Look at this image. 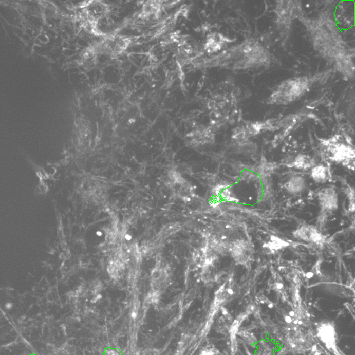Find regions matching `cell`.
I'll return each instance as SVG.
<instances>
[{"label": "cell", "mask_w": 355, "mask_h": 355, "mask_svg": "<svg viewBox=\"0 0 355 355\" xmlns=\"http://www.w3.org/2000/svg\"><path fill=\"white\" fill-rule=\"evenodd\" d=\"M285 188L290 193L297 194L302 192L305 189V181L304 178L295 176L291 178L287 183H286Z\"/></svg>", "instance_id": "6"}, {"label": "cell", "mask_w": 355, "mask_h": 355, "mask_svg": "<svg viewBox=\"0 0 355 355\" xmlns=\"http://www.w3.org/2000/svg\"><path fill=\"white\" fill-rule=\"evenodd\" d=\"M200 355H215L211 350H206L202 352Z\"/></svg>", "instance_id": "9"}, {"label": "cell", "mask_w": 355, "mask_h": 355, "mask_svg": "<svg viewBox=\"0 0 355 355\" xmlns=\"http://www.w3.org/2000/svg\"><path fill=\"white\" fill-rule=\"evenodd\" d=\"M288 245L289 244L286 243V241L282 240L279 238L272 236L271 237V240L267 243L265 247L271 251V252H275V251L279 250L281 249L288 246Z\"/></svg>", "instance_id": "8"}, {"label": "cell", "mask_w": 355, "mask_h": 355, "mask_svg": "<svg viewBox=\"0 0 355 355\" xmlns=\"http://www.w3.org/2000/svg\"><path fill=\"white\" fill-rule=\"evenodd\" d=\"M315 161L309 156L301 154L295 158L291 166L295 167V169L308 170L312 167L315 166Z\"/></svg>", "instance_id": "5"}, {"label": "cell", "mask_w": 355, "mask_h": 355, "mask_svg": "<svg viewBox=\"0 0 355 355\" xmlns=\"http://www.w3.org/2000/svg\"><path fill=\"white\" fill-rule=\"evenodd\" d=\"M107 355H120L118 352L115 350H109L107 352Z\"/></svg>", "instance_id": "10"}, {"label": "cell", "mask_w": 355, "mask_h": 355, "mask_svg": "<svg viewBox=\"0 0 355 355\" xmlns=\"http://www.w3.org/2000/svg\"><path fill=\"white\" fill-rule=\"evenodd\" d=\"M309 87V81L306 78H297L283 82L271 95L269 101L271 104L285 105L294 101L302 96Z\"/></svg>", "instance_id": "1"}, {"label": "cell", "mask_w": 355, "mask_h": 355, "mask_svg": "<svg viewBox=\"0 0 355 355\" xmlns=\"http://www.w3.org/2000/svg\"><path fill=\"white\" fill-rule=\"evenodd\" d=\"M230 252L236 261L241 265H245L252 257V247L247 241H237L232 245Z\"/></svg>", "instance_id": "2"}, {"label": "cell", "mask_w": 355, "mask_h": 355, "mask_svg": "<svg viewBox=\"0 0 355 355\" xmlns=\"http://www.w3.org/2000/svg\"><path fill=\"white\" fill-rule=\"evenodd\" d=\"M293 235L297 239L306 241H312V242L321 244L324 241V237L316 229L315 227L304 226L295 230Z\"/></svg>", "instance_id": "3"}, {"label": "cell", "mask_w": 355, "mask_h": 355, "mask_svg": "<svg viewBox=\"0 0 355 355\" xmlns=\"http://www.w3.org/2000/svg\"><path fill=\"white\" fill-rule=\"evenodd\" d=\"M328 169L324 166H316L312 169L311 177L316 183H325L328 179Z\"/></svg>", "instance_id": "7"}, {"label": "cell", "mask_w": 355, "mask_h": 355, "mask_svg": "<svg viewBox=\"0 0 355 355\" xmlns=\"http://www.w3.org/2000/svg\"><path fill=\"white\" fill-rule=\"evenodd\" d=\"M320 203L325 211H331L338 208L337 193L334 189L327 188L319 193Z\"/></svg>", "instance_id": "4"}]
</instances>
